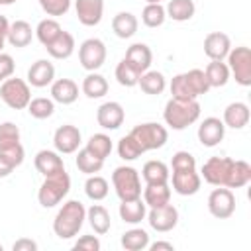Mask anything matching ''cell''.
Masks as SVG:
<instances>
[{
	"label": "cell",
	"mask_w": 251,
	"mask_h": 251,
	"mask_svg": "<svg viewBox=\"0 0 251 251\" xmlns=\"http://www.w3.org/2000/svg\"><path fill=\"white\" fill-rule=\"evenodd\" d=\"M0 98L8 108L24 110V108H27V104L31 100V88H29L27 80L12 75L4 82H0Z\"/></svg>",
	"instance_id": "5"
},
{
	"label": "cell",
	"mask_w": 251,
	"mask_h": 251,
	"mask_svg": "<svg viewBox=\"0 0 251 251\" xmlns=\"http://www.w3.org/2000/svg\"><path fill=\"white\" fill-rule=\"evenodd\" d=\"M75 249L82 251H100V239L96 235H82L75 241Z\"/></svg>",
	"instance_id": "51"
},
{
	"label": "cell",
	"mask_w": 251,
	"mask_h": 251,
	"mask_svg": "<svg viewBox=\"0 0 251 251\" xmlns=\"http://www.w3.org/2000/svg\"><path fill=\"white\" fill-rule=\"evenodd\" d=\"M27 112L35 120H47L55 114V102H53V98H45V96L31 98L27 104Z\"/></svg>",
	"instance_id": "41"
},
{
	"label": "cell",
	"mask_w": 251,
	"mask_h": 251,
	"mask_svg": "<svg viewBox=\"0 0 251 251\" xmlns=\"http://www.w3.org/2000/svg\"><path fill=\"white\" fill-rule=\"evenodd\" d=\"M198 141L204 145V147H216L224 141V135H226V126L220 118L216 116H210V118H204L198 126Z\"/></svg>",
	"instance_id": "13"
},
{
	"label": "cell",
	"mask_w": 251,
	"mask_h": 251,
	"mask_svg": "<svg viewBox=\"0 0 251 251\" xmlns=\"http://www.w3.org/2000/svg\"><path fill=\"white\" fill-rule=\"evenodd\" d=\"M143 202L147 208H157L165 206L171 202V186L169 182L165 184H147L143 188Z\"/></svg>",
	"instance_id": "32"
},
{
	"label": "cell",
	"mask_w": 251,
	"mask_h": 251,
	"mask_svg": "<svg viewBox=\"0 0 251 251\" xmlns=\"http://www.w3.org/2000/svg\"><path fill=\"white\" fill-rule=\"evenodd\" d=\"M233 159L231 157H220L214 155L210 157L200 171V176L212 184V186H227V178H229V171H231Z\"/></svg>",
	"instance_id": "9"
},
{
	"label": "cell",
	"mask_w": 251,
	"mask_h": 251,
	"mask_svg": "<svg viewBox=\"0 0 251 251\" xmlns=\"http://www.w3.org/2000/svg\"><path fill=\"white\" fill-rule=\"evenodd\" d=\"M112 184L120 202L141 198V176L133 167H127V165L116 167L112 173Z\"/></svg>",
	"instance_id": "4"
},
{
	"label": "cell",
	"mask_w": 251,
	"mask_h": 251,
	"mask_svg": "<svg viewBox=\"0 0 251 251\" xmlns=\"http://www.w3.org/2000/svg\"><path fill=\"white\" fill-rule=\"evenodd\" d=\"M75 47H76V43H75L73 33H69V31L63 29L45 49H47V53H49L53 59L63 61V59H69V57L75 53Z\"/></svg>",
	"instance_id": "24"
},
{
	"label": "cell",
	"mask_w": 251,
	"mask_h": 251,
	"mask_svg": "<svg viewBox=\"0 0 251 251\" xmlns=\"http://www.w3.org/2000/svg\"><path fill=\"white\" fill-rule=\"evenodd\" d=\"M71 190V176L67 171H59L55 175L43 176V182L37 190V200L43 208H55L65 200V196Z\"/></svg>",
	"instance_id": "3"
},
{
	"label": "cell",
	"mask_w": 251,
	"mask_h": 251,
	"mask_svg": "<svg viewBox=\"0 0 251 251\" xmlns=\"http://www.w3.org/2000/svg\"><path fill=\"white\" fill-rule=\"evenodd\" d=\"M37 2H39L41 10L51 18L65 16L71 10V0H37Z\"/></svg>",
	"instance_id": "48"
},
{
	"label": "cell",
	"mask_w": 251,
	"mask_h": 251,
	"mask_svg": "<svg viewBox=\"0 0 251 251\" xmlns=\"http://www.w3.org/2000/svg\"><path fill=\"white\" fill-rule=\"evenodd\" d=\"M167 20V12L163 4H145V8L141 10V22L147 27H159L163 25Z\"/></svg>",
	"instance_id": "43"
},
{
	"label": "cell",
	"mask_w": 251,
	"mask_h": 251,
	"mask_svg": "<svg viewBox=\"0 0 251 251\" xmlns=\"http://www.w3.org/2000/svg\"><path fill=\"white\" fill-rule=\"evenodd\" d=\"M149 249L151 251H161V249H167V251H173L175 245L171 241H155V243H149Z\"/></svg>",
	"instance_id": "53"
},
{
	"label": "cell",
	"mask_w": 251,
	"mask_h": 251,
	"mask_svg": "<svg viewBox=\"0 0 251 251\" xmlns=\"http://www.w3.org/2000/svg\"><path fill=\"white\" fill-rule=\"evenodd\" d=\"M114 75H116V80H118L122 86H126V88L137 86V80H139V76H141V73H139V71H135V69H133L126 59H122V61L116 65Z\"/></svg>",
	"instance_id": "44"
},
{
	"label": "cell",
	"mask_w": 251,
	"mask_h": 251,
	"mask_svg": "<svg viewBox=\"0 0 251 251\" xmlns=\"http://www.w3.org/2000/svg\"><path fill=\"white\" fill-rule=\"evenodd\" d=\"M251 180V165L243 159H233L231 171H229V178H227V188H241L245 184H249Z\"/></svg>",
	"instance_id": "36"
},
{
	"label": "cell",
	"mask_w": 251,
	"mask_h": 251,
	"mask_svg": "<svg viewBox=\"0 0 251 251\" xmlns=\"http://www.w3.org/2000/svg\"><path fill=\"white\" fill-rule=\"evenodd\" d=\"M208 212L218 220H227L235 212V194L227 186H216L208 194Z\"/></svg>",
	"instance_id": "10"
},
{
	"label": "cell",
	"mask_w": 251,
	"mask_h": 251,
	"mask_svg": "<svg viewBox=\"0 0 251 251\" xmlns=\"http://www.w3.org/2000/svg\"><path fill=\"white\" fill-rule=\"evenodd\" d=\"M182 75H184V78H186V84H188L190 92H192L196 98L204 96V94L210 90V84H208L206 75H204L202 69H190V71H186V73H182Z\"/></svg>",
	"instance_id": "42"
},
{
	"label": "cell",
	"mask_w": 251,
	"mask_h": 251,
	"mask_svg": "<svg viewBox=\"0 0 251 251\" xmlns=\"http://www.w3.org/2000/svg\"><path fill=\"white\" fill-rule=\"evenodd\" d=\"M75 12L82 25H98L104 16V0H75Z\"/></svg>",
	"instance_id": "16"
},
{
	"label": "cell",
	"mask_w": 251,
	"mask_h": 251,
	"mask_svg": "<svg viewBox=\"0 0 251 251\" xmlns=\"http://www.w3.org/2000/svg\"><path fill=\"white\" fill-rule=\"evenodd\" d=\"M249 106L245 102H231L226 106L224 110V126L226 127H231V129H243L247 124H249Z\"/></svg>",
	"instance_id": "21"
},
{
	"label": "cell",
	"mask_w": 251,
	"mask_h": 251,
	"mask_svg": "<svg viewBox=\"0 0 251 251\" xmlns=\"http://www.w3.org/2000/svg\"><path fill=\"white\" fill-rule=\"evenodd\" d=\"M24 159H25V151H24L22 143H18L10 149H0V178L10 176L12 171L24 163Z\"/></svg>",
	"instance_id": "25"
},
{
	"label": "cell",
	"mask_w": 251,
	"mask_h": 251,
	"mask_svg": "<svg viewBox=\"0 0 251 251\" xmlns=\"http://www.w3.org/2000/svg\"><path fill=\"white\" fill-rule=\"evenodd\" d=\"M4 43H6V37L0 35V53H2V49H4Z\"/></svg>",
	"instance_id": "55"
},
{
	"label": "cell",
	"mask_w": 251,
	"mask_h": 251,
	"mask_svg": "<svg viewBox=\"0 0 251 251\" xmlns=\"http://www.w3.org/2000/svg\"><path fill=\"white\" fill-rule=\"evenodd\" d=\"M84 147H86L92 155H96L98 159H102V161H106V157H108V155L112 153V149H114L112 139H110V135H106V133H94V135H90Z\"/></svg>",
	"instance_id": "40"
},
{
	"label": "cell",
	"mask_w": 251,
	"mask_h": 251,
	"mask_svg": "<svg viewBox=\"0 0 251 251\" xmlns=\"http://www.w3.org/2000/svg\"><path fill=\"white\" fill-rule=\"evenodd\" d=\"M12 249L14 251H37V243L29 237H20L18 241H14Z\"/></svg>",
	"instance_id": "52"
},
{
	"label": "cell",
	"mask_w": 251,
	"mask_h": 251,
	"mask_svg": "<svg viewBox=\"0 0 251 251\" xmlns=\"http://www.w3.org/2000/svg\"><path fill=\"white\" fill-rule=\"evenodd\" d=\"M165 12H167V18L175 22H188L194 18L196 6L192 0H169V4L165 6Z\"/></svg>",
	"instance_id": "33"
},
{
	"label": "cell",
	"mask_w": 251,
	"mask_h": 251,
	"mask_svg": "<svg viewBox=\"0 0 251 251\" xmlns=\"http://www.w3.org/2000/svg\"><path fill=\"white\" fill-rule=\"evenodd\" d=\"M200 102L198 100H176L171 98L165 104L163 110V120L171 129H186L188 126L196 124L200 118Z\"/></svg>",
	"instance_id": "2"
},
{
	"label": "cell",
	"mask_w": 251,
	"mask_h": 251,
	"mask_svg": "<svg viewBox=\"0 0 251 251\" xmlns=\"http://www.w3.org/2000/svg\"><path fill=\"white\" fill-rule=\"evenodd\" d=\"M86 220L90 224V227L94 229L96 235H104L110 231L112 227V220H110V212L102 206V204H92L86 210Z\"/></svg>",
	"instance_id": "30"
},
{
	"label": "cell",
	"mask_w": 251,
	"mask_h": 251,
	"mask_svg": "<svg viewBox=\"0 0 251 251\" xmlns=\"http://www.w3.org/2000/svg\"><path fill=\"white\" fill-rule=\"evenodd\" d=\"M139 22L131 12H118L112 18V31L120 37V39H129L137 33Z\"/></svg>",
	"instance_id": "26"
},
{
	"label": "cell",
	"mask_w": 251,
	"mask_h": 251,
	"mask_svg": "<svg viewBox=\"0 0 251 251\" xmlns=\"http://www.w3.org/2000/svg\"><path fill=\"white\" fill-rule=\"evenodd\" d=\"M75 163H76V169H78L80 173H84V175H96V173H100L102 167H104V161L98 159L96 155H92L86 147L78 149Z\"/></svg>",
	"instance_id": "38"
},
{
	"label": "cell",
	"mask_w": 251,
	"mask_h": 251,
	"mask_svg": "<svg viewBox=\"0 0 251 251\" xmlns=\"http://www.w3.org/2000/svg\"><path fill=\"white\" fill-rule=\"evenodd\" d=\"M33 165L37 169V173H41L43 176L55 175L59 171H65V163L59 151H51V149H41L35 153L33 157Z\"/></svg>",
	"instance_id": "19"
},
{
	"label": "cell",
	"mask_w": 251,
	"mask_h": 251,
	"mask_svg": "<svg viewBox=\"0 0 251 251\" xmlns=\"http://www.w3.org/2000/svg\"><path fill=\"white\" fill-rule=\"evenodd\" d=\"M8 29H10V22H8V18H6V16H2V14H0V35H2V37H6V35H8Z\"/></svg>",
	"instance_id": "54"
},
{
	"label": "cell",
	"mask_w": 251,
	"mask_h": 251,
	"mask_svg": "<svg viewBox=\"0 0 251 251\" xmlns=\"http://www.w3.org/2000/svg\"><path fill=\"white\" fill-rule=\"evenodd\" d=\"M145 2H147V4H161L163 0H145Z\"/></svg>",
	"instance_id": "56"
},
{
	"label": "cell",
	"mask_w": 251,
	"mask_h": 251,
	"mask_svg": "<svg viewBox=\"0 0 251 251\" xmlns=\"http://www.w3.org/2000/svg\"><path fill=\"white\" fill-rule=\"evenodd\" d=\"M14 2H18V0H4V6H10V4H14Z\"/></svg>",
	"instance_id": "57"
},
{
	"label": "cell",
	"mask_w": 251,
	"mask_h": 251,
	"mask_svg": "<svg viewBox=\"0 0 251 251\" xmlns=\"http://www.w3.org/2000/svg\"><path fill=\"white\" fill-rule=\"evenodd\" d=\"M16 71V63L12 59V55L8 53H0V82H4L6 78H10Z\"/></svg>",
	"instance_id": "50"
},
{
	"label": "cell",
	"mask_w": 251,
	"mask_h": 251,
	"mask_svg": "<svg viewBox=\"0 0 251 251\" xmlns=\"http://www.w3.org/2000/svg\"><path fill=\"white\" fill-rule=\"evenodd\" d=\"M33 39V29L31 25L25 22V20H16L10 24V29H8V35H6V41L12 45V47H27Z\"/></svg>",
	"instance_id": "27"
},
{
	"label": "cell",
	"mask_w": 251,
	"mask_h": 251,
	"mask_svg": "<svg viewBox=\"0 0 251 251\" xmlns=\"http://www.w3.org/2000/svg\"><path fill=\"white\" fill-rule=\"evenodd\" d=\"M118 214L120 218L126 222V224H131V226H137L145 220L147 216V206L141 198H135V200H122L120 202V208H118Z\"/></svg>",
	"instance_id": "23"
},
{
	"label": "cell",
	"mask_w": 251,
	"mask_h": 251,
	"mask_svg": "<svg viewBox=\"0 0 251 251\" xmlns=\"http://www.w3.org/2000/svg\"><path fill=\"white\" fill-rule=\"evenodd\" d=\"M20 143V127L14 122L0 124V149H10Z\"/></svg>",
	"instance_id": "46"
},
{
	"label": "cell",
	"mask_w": 251,
	"mask_h": 251,
	"mask_svg": "<svg viewBox=\"0 0 251 251\" xmlns=\"http://www.w3.org/2000/svg\"><path fill=\"white\" fill-rule=\"evenodd\" d=\"M49 86H51V98L57 104L69 106L78 98V84L73 78H55Z\"/></svg>",
	"instance_id": "20"
},
{
	"label": "cell",
	"mask_w": 251,
	"mask_h": 251,
	"mask_svg": "<svg viewBox=\"0 0 251 251\" xmlns=\"http://www.w3.org/2000/svg\"><path fill=\"white\" fill-rule=\"evenodd\" d=\"M2 4H4V0H0V6H2Z\"/></svg>",
	"instance_id": "59"
},
{
	"label": "cell",
	"mask_w": 251,
	"mask_h": 251,
	"mask_svg": "<svg viewBox=\"0 0 251 251\" xmlns=\"http://www.w3.org/2000/svg\"><path fill=\"white\" fill-rule=\"evenodd\" d=\"M80 141H82V135H80V129L73 124H65V126H59L53 133V145H55V151H59L61 155H71V153H76L78 147H80Z\"/></svg>",
	"instance_id": "12"
},
{
	"label": "cell",
	"mask_w": 251,
	"mask_h": 251,
	"mask_svg": "<svg viewBox=\"0 0 251 251\" xmlns=\"http://www.w3.org/2000/svg\"><path fill=\"white\" fill-rule=\"evenodd\" d=\"M141 176H143L145 184H165L171 178V171H169L167 163H163L159 159H151L143 165Z\"/></svg>",
	"instance_id": "28"
},
{
	"label": "cell",
	"mask_w": 251,
	"mask_h": 251,
	"mask_svg": "<svg viewBox=\"0 0 251 251\" xmlns=\"http://www.w3.org/2000/svg\"><path fill=\"white\" fill-rule=\"evenodd\" d=\"M120 243L126 251H143L149 247V233L141 227H131L122 233Z\"/></svg>",
	"instance_id": "35"
},
{
	"label": "cell",
	"mask_w": 251,
	"mask_h": 251,
	"mask_svg": "<svg viewBox=\"0 0 251 251\" xmlns=\"http://www.w3.org/2000/svg\"><path fill=\"white\" fill-rule=\"evenodd\" d=\"M108 80L100 75V73H96V71H92V73H88L84 78H82V86H80V90H82V94L86 96V98H90V100H96V98H102V96H106L108 94Z\"/></svg>",
	"instance_id": "29"
},
{
	"label": "cell",
	"mask_w": 251,
	"mask_h": 251,
	"mask_svg": "<svg viewBox=\"0 0 251 251\" xmlns=\"http://www.w3.org/2000/svg\"><path fill=\"white\" fill-rule=\"evenodd\" d=\"M169 180L173 184V190L180 196H194L202 186V176L200 173H196V169L173 171V176Z\"/></svg>",
	"instance_id": "15"
},
{
	"label": "cell",
	"mask_w": 251,
	"mask_h": 251,
	"mask_svg": "<svg viewBox=\"0 0 251 251\" xmlns=\"http://www.w3.org/2000/svg\"><path fill=\"white\" fill-rule=\"evenodd\" d=\"M106 45L102 39L98 37H88L80 43L78 47V63L84 71L92 73V71H98L104 63H106Z\"/></svg>",
	"instance_id": "8"
},
{
	"label": "cell",
	"mask_w": 251,
	"mask_h": 251,
	"mask_svg": "<svg viewBox=\"0 0 251 251\" xmlns=\"http://www.w3.org/2000/svg\"><path fill=\"white\" fill-rule=\"evenodd\" d=\"M84 192H86V196H88L90 200L100 202V200H104V198L108 196L110 184H108V180H106L104 176H100V175H88V178H86V182H84Z\"/></svg>",
	"instance_id": "39"
},
{
	"label": "cell",
	"mask_w": 251,
	"mask_h": 251,
	"mask_svg": "<svg viewBox=\"0 0 251 251\" xmlns=\"http://www.w3.org/2000/svg\"><path fill=\"white\" fill-rule=\"evenodd\" d=\"M231 49V39L224 31H210L204 37V53L210 61H224Z\"/></svg>",
	"instance_id": "17"
},
{
	"label": "cell",
	"mask_w": 251,
	"mask_h": 251,
	"mask_svg": "<svg viewBox=\"0 0 251 251\" xmlns=\"http://www.w3.org/2000/svg\"><path fill=\"white\" fill-rule=\"evenodd\" d=\"M204 75H206V80L210 84V88H220V86H226L227 80H229V69L224 61H210L204 69Z\"/></svg>",
	"instance_id": "34"
},
{
	"label": "cell",
	"mask_w": 251,
	"mask_h": 251,
	"mask_svg": "<svg viewBox=\"0 0 251 251\" xmlns=\"http://www.w3.org/2000/svg\"><path fill=\"white\" fill-rule=\"evenodd\" d=\"M137 86L141 88V92L151 94V96H157V94H163V90L167 88V78H165L163 73L149 69V71L141 73V76L137 80Z\"/></svg>",
	"instance_id": "31"
},
{
	"label": "cell",
	"mask_w": 251,
	"mask_h": 251,
	"mask_svg": "<svg viewBox=\"0 0 251 251\" xmlns=\"http://www.w3.org/2000/svg\"><path fill=\"white\" fill-rule=\"evenodd\" d=\"M86 220V208L80 200H67L53 220V231L59 239H73L78 235Z\"/></svg>",
	"instance_id": "1"
},
{
	"label": "cell",
	"mask_w": 251,
	"mask_h": 251,
	"mask_svg": "<svg viewBox=\"0 0 251 251\" xmlns=\"http://www.w3.org/2000/svg\"><path fill=\"white\" fill-rule=\"evenodd\" d=\"M147 224L151 226V229L159 231V233H167L171 229L176 227L178 224V210L169 202L165 206H157V208H149L147 212Z\"/></svg>",
	"instance_id": "11"
},
{
	"label": "cell",
	"mask_w": 251,
	"mask_h": 251,
	"mask_svg": "<svg viewBox=\"0 0 251 251\" xmlns=\"http://www.w3.org/2000/svg\"><path fill=\"white\" fill-rule=\"evenodd\" d=\"M124 120H126V110L120 102L110 100V102L100 104L98 110H96V122L102 129L114 131L124 124Z\"/></svg>",
	"instance_id": "14"
},
{
	"label": "cell",
	"mask_w": 251,
	"mask_h": 251,
	"mask_svg": "<svg viewBox=\"0 0 251 251\" xmlns=\"http://www.w3.org/2000/svg\"><path fill=\"white\" fill-rule=\"evenodd\" d=\"M61 31H63V27H61V24H59L55 18H45V20H41V22L37 24V27L33 29L35 37L39 39V43H41L43 47H47Z\"/></svg>",
	"instance_id": "37"
},
{
	"label": "cell",
	"mask_w": 251,
	"mask_h": 251,
	"mask_svg": "<svg viewBox=\"0 0 251 251\" xmlns=\"http://www.w3.org/2000/svg\"><path fill=\"white\" fill-rule=\"evenodd\" d=\"M55 80V67L47 59H37L27 69V84L33 88H45Z\"/></svg>",
	"instance_id": "18"
},
{
	"label": "cell",
	"mask_w": 251,
	"mask_h": 251,
	"mask_svg": "<svg viewBox=\"0 0 251 251\" xmlns=\"http://www.w3.org/2000/svg\"><path fill=\"white\" fill-rule=\"evenodd\" d=\"M169 88H171L173 98H176V100H198V98L190 92V88H188L186 78H184V75H182V73H180V75H175V76L171 78Z\"/></svg>",
	"instance_id": "47"
},
{
	"label": "cell",
	"mask_w": 251,
	"mask_h": 251,
	"mask_svg": "<svg viewBox=\"0 0 251 251\" xmlns=\"http://www.w3.org/2000/svg\"><path fill=\"white\" fill-rule=\"evenodd\" d=\"M129 135L139 143V147L145 151H153V149H161L165 147V143L169 141V131L165 126L157 124V122H145V124H137Z\"/></svg>",
	"instance_id": "6"
},
{
	"label": "cell",
	"mask_w": 251,
	"mask_h": 251,
	"mask_svg": "<svg viewBox=\"0 0 251 251\" xmlns=\"http://www.w3.org/2000/svg\"><path fill=\"white\" fill-rule=\"evenodd\" d=\"M118 155H120V159H124V161H135L137 157L143 155V149H141L139 143L127 133V135H124V137L118 141Z\"/></svg>",
	"instance_id": "45"
},
{
	"label": "cell",
	"mask_w": 251,
	"mask_h": 251,
	"mask_svg": "<svg viewBox=\"0 0 251 251\" xmlns=\"http://www.w3.org/2000/svg\"><path fill=\"white\" fill-rule=\"evenodd\" d=\"M135 71L139 73H145L149 71L151 63H153V53H151V47L145 45V43H133L127 47L126 51V57H124Z\"/></svg>",
	"instance_id": "22"
},
{
	"label": "cell",
	"mask_w": 251,
	"mask_h": 251,
	"mask_svg": "<svg viewBox=\"0 0 251 251\" xmlns=\"http://www.w3.org/2000/svg\"><path fill=\"white\" fill-rule=\"evenodd\" d=\"M0 251H4V245H2V243H0Z\"/></svg>",
	"instance_id": "58"
},
{
	"label": "cell",
	"mask_w": 251,
	"mask_h": 251,
	"mask_svg": "<svg viewBox=\"0 0 251 251\" xmlns=\"http://www.w3.org/2000/svg\"><path fill=\"white\" fill-rule=\"evenodd\" d=\"M227 69L229 75H233L235 82L239 86H251V51L245 45H239L235 49H229L227 53Z\"/></svg>",
	"instance_id": "7"
},
{
	"label": "cell",
	"mask_w": 251,
	"mask_h": 251,
	"mask_svg": "<svg viewBox=\"0 0 251 251\" xmlns=\"http://www.w3.org/2000/svg\"><path fill=\"white\" fill-rule=\"evenodd\" d=\"M171 167L173 171H188V169H196V157L188 151H176L171 159Z\"/></svg>",
	"instance_id": "49"
}]
</instances>
